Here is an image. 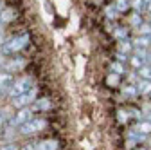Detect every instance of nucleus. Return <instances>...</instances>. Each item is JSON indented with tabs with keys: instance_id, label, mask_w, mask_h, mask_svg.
Wrapping results in <instances>:
<instances>
[{
	"instance_id": "24",
	"label": "nucleus",
	"mask_w": 151,
	"mask_h": 150,
	"mask_svg": "<svg viewBox=\"0 0 151 150\" xmlns=\"http://www.w3.org/2000/svg\"><path fill=\"white\" fill-rule=\"evenodd\" d=\"M121 80H122L121 74L110 72L108 76H106V85H108V87H119V85H121Z\"/></svg>"
},
{
	"instance_id": "7",
	"label": "nucleus",
	"mask_w": 151,
	"mask_h": 150,
	"mask_svg": "<svg viewBox=\"0 0 151 150\" xmlns=\"http://www.w3.org/2000/svg\"><path fill=\"white\" fill-rule=\"evenodd\" d=\"M13 82H14V76L11 72L0 71V101H4L6 98H9V90H11Z\"/></svg>"
},
{
	"instance_id": "9",
	"label": "nucleus",
	"mask_w": 151,
	"mask_h": 150,
	"mask_svg": "<svg viewBox=\"0 0 151 150\" xmlns=\"http://www.w3.org/2000/svg\"><path fill=\"white\" fill-rule=\"evenodd\" d=\"M36 150H60V141L52 139V138L40 139L36 143Z\"/></svg>"
},
{
	"instance_id": "3",
	"label": "nucleus",
	"mask_w": 151,
	"mask_h": 150,
	"mask_svg": "<svg viewBox=\"0 0 151 150\" xmlns=\"http://www.w3.org/2000/svg\"><path fill=\"white\" fill-rule=\"evenodd\" d=\"M32 87H34V80L31 76H27V74H24L20 78H14V82L11 85V90H9V100L25 94V92H29Z\"/></svg>"
},
{
	"instance_id": "12",
	"label": "nucleus",
	"mask_w": 151,
	"mask_h": 150,
	"mask_svg": "<svg viewBox=\"0 0 151 150\" xmlns=\"http://www.w3.org/2000/svg\"><path fill=\"white\" fill-rule=\"evenodd\" d=\"M31 108H32V112H34V110L47 112V110H50V108H52V101H50L49 98H38V100L31 105Z\"/></svg>"
},
{
	"instance_id": "17",
	"label": "nucleus",
	"mask_w": 151,
	"mask_h": 150,
	"mask_svg": "<svg viewBox=\"0 0 151 150\" xmlns=\"http://www.w3.org/2000/svg\"><path fill=\"white\" fill-rule=\"evenodd\" d=\"M122 94L126 98H129V100L140 96L139 94V89H137V83H126V85H122Z\"/></svg>"
},
{
	"instance_id": "11",
	"label": "nucleus",
	"mask_w": 151,
	"mask_h": 150,
	"mask_svg": "<svg viewBox=\"0 0 151 150\" xmlns=\"http://www.w3.org/2000/svg\"><path fill=\"white\" fill-rule=\"evenodd\" d=\"M128 139L139 145V143H144V141H147V139H149V136L142 134L139 128H135V127H133V128H128Z\"/></svg>"
},
{
	"instance_id": "5",
	"label": "nucleus",
	"mask_w": 151,
	"mask_h": 150,
	"mask_svg": "<svg viewBox=\"0 0 151 150\" xmlns=\"http://www.w3.org/2000/svg\"><path fill=\"white\" fill-rule=\"evenodd\" d=\"M38 87L34 85L29 92H25V94H22V96H18V98H13V100H9V105L13 107V108H24V107H29V105H32L38 98Z\"/></svg>"
},
{
	"instance_id": "4",
	"label": "nucleus",
	"mask_w": 151,
	"mask_h": 150,
	"mask_svg": "<svg viewBox=\"0 0 151 150\" xmlns=\"http://www.w3.org/2000/svg\"><path fill=\"white\" fill-rule=\"evenodd\" d=\"M25 67H27V58H25V56H22V54H13V56H7V60H6L2 71L14 74V72H22Z\"/></svg>"
},
{
	"instance_id": "1",
	"label": "nucleus",
	"mask_w": 151,
	"mask_h": 150,
	"mask_svg": "<svg viewBox=\"0 0 151 150\" xmlns=\"http://www.w3.org/2000/svg\"><path fill=\"white\" fill-rule=\"evenodd\" d=\"M31 44V34L29 33H20V34H14L11 38L6 40V44L2 45L0 52L6 54V56H13V54H20L22 51H25Z\"/></svg>"
},
{
	"instance_id": "16",
	"label": "nucleus",
	"mask_w": 151,
	"mask_h": 150,
	"mask_svg": "<svg viewBox=\"0 0 151 150\" xmlns=\"http://www.w3.org/2000/svg\"><path fill=\"white\" fill-rule=\"evenodd\" d=\"M137 89H139V94L140 96H149L151 94V80H137Z\"/></svg>"
},
{
	"instance_id": "8",
	"label": "nucleus",
	"mask_w": 151,
	"mask_h": 150,
	"mask_svg": "<svg viewBox=\"0 0 151 150\" xmlns=\"http://www.w3.org/2000/svg\"><path fill=\"white\" fill-rule=\"evenodd\" d=\"M18 16H20V15H18V9H16V7H13V6H4L2 9H0V24H2V25H7V24L14 22Z\"/></svg>"
},
{
	"instance_id": "20",
	"label": "nucleus",
	"mask_w": 151,
	"mask_h": 150,
	"mask_svg": "<svg viewBox=\"0 0 151 150\" xmlns=\"http://www.w3.org/2000/svg\"><path fill=\"white\" fill-rule=\"evenodd\" d=\"M9 118H11V112H9V108H6V107H0V132L7 127V123H9Z\"/></svg>"
},
{
	"instance_id": "27",
	"label": "nucleus",
	"mask_w": 151,
	"mask_h": 150,
	"mask_svg": "<svg viewBox=\"0 0 151 150\" xmlns=\"http://www.w3.org/2000/svg\"><path fill=\"white\" fill-rule=\"evenodd\" d=\"M137 34H142V36H151V24L147 22V20H144V24L135 31Z\"/></svg>"
},
{
	"instance_id": "2",
	"label": "nucleus",
	"mask_w": 151,
	"mask_h": 150,
	"mask_svg": "<svg viewBox=\"0 0 151 150\" xmlns=\"http://www.w3.org/2000/svg\"><path fill=\"white\" fill-rule=\"evenodd\" d=\"M49 127L47 119L42 118V116H38V118H31L27 123H24L20 128H18V136H22V138H34V136H40L43 130Z\"/></svg>"
},
{
	"instance_id": "6",
	"label": "nucleus",
	"mask_w": 151,
	"mask_h": 150,
	"mask_svg": "<svg viewBox=\"0 0 151 150\" xmlns=\"http://www.w3.org/2000/svg\"><path fill=\"white\" fill-rule=\"evenodd\" d=\"M32 118V108L31 107H24V108H16L14 114H11L9 118V127H14V128H20L24 123H27L29 119Z\"/></svg>"
},
{
	"instance_id": "37",
	"label": "nucleus",
	"mask_w": 151,
	"mask_h": 150,
	"mask_svg": "<svg viewBox=\"0 0 151 150\" xmlns=\"http://www.w3.org/2000/svg\"><path fill=\"white\" fill-rule=\"evenodd\" d=\"M147 22H149V24H151V15H147Z\"/></svg>"
},
{
	"instance_id": "29",
	"label": "nucleus",
	"mask_w": 151,
	"mask_h": 150,
	"mask_svg": "<svg viewBox=\"0 0 151 150\" xmlns=\"http://www.w3.org/2000/svg\"><path fill=\"white\" fill-rule=\"evenodd\" d=\"M119 123H126V121H129L131 119V116H129V112L126 110V108H122V110H119Z\"/></svg>"
},
{
	"instance_id": "31",
	"label": "nucleus",
	"mask_w": 151,
	"mask_h": 150,
	"mask_svg": "<svg viewBox=\"0 0 151 150\" xmlns=\"http://www.w3.org/2000/svg\"><path fill=\"white\" fill-rule=\"evenodd\" d=\"M6 40H7V36H6V25L0 24V49H2V45L6 44Z\"/></svg>"
},
{
	"instance_id": "10",
	"label": "nucleus",
	"mask_w": 151,
	"mask_h": 150,
	"mask_svg": "<svg viewBox=\"0 0 151 150\" xmlns=\"http://www.w3.org/2000/svg\"><path fill=\"white\" fill-rule=\"evenodd\" d=\"M133 31L129 25L126 27V25H117V27H113V38H115L117 42H122V40H128V38H131L129 36V33Z\"/></svg>"
},
{
	"instance_id": "32",
	"label": "nucleus",
	"mask_w": 151,
	"mask_h": 150,
	"mask_svg": "<svg viewBox=\"0 0 151 150\" xmlns=\"http://www.w3.org/2000/svg\"><path fill=\"white\" fill-rule=\"evenodd\" d=\"M36 143L38 141H27L20 146V150H36Z\"/></svg>"
},
{
	"instance_id": "38",
	"label": "nucleus",
	"mask_w": 151,
	"mask_h": 150,
	"mask_svg": "<svg viewBox=\"0 0 151 150\" xmlns=\"http://www.w3.org/2000/svg\"><path fill=\"white\" fill-rule=\"evenodd\" d=\"M4 7V2H2V0H0V9H2Z\"/></svg>"
},
{
	"instance_id": "19",
	"label": "nucleus",
	"mask_w": 151,
	"mask_h": 150,
	"mask_svg": "<svg viewBox=\"0 0 151 150\" xmlns=\"http://www.w3.org/2000/svg\"><path fill=\"white\" fill-rule=\"evenodd\" d=\"M133 44H135V47L151 49V36H142V34H137L135 38H133Z\"/></svg>"
},
{
	"instance_id": "22",
	"label": "nucleus",
	"mask_w": 151,
	"mask_h": 150,
	"mask_svg": "<svg viewBox=\"0 0 151 150\" xmlns=\"http://www.w3.org/2000/svg\"><path fill=\"white\" fill-rule=\"evenodd\" d=\"M110 69H111V72L121 74V76H124V74L128 72V71H126V63H124V62H119V60H113L111 65H110Z\"/></svg>"
},
{
	"instance_id": "13",
	"label": "nucleus",
	"mask_w": 151,
	"mask_h": 150,
	"mask_svg": "<svg viewBox=\"0 0 151 150\" xmlns=\"http://www.w3.org/2000/svg\"><path fill=\"white\" fill-rule=\"evenodd\" d=\"M142 24H144V16H142L140 13L131 11V15H128V25L133 29V31H137Z\"/></svg>"
},
{
	"instance_id": "14",
	"label": "nucleus",
	"mask_w": 151,
	"mask_h": 150,
	"mask_svg": "<svg viewBox=\"0 0 151 150\" xmlns=\"http://www.w3.org/2000/svg\"><path fill=\"white\" fill-rule=\"evenodd\" d=\"M104 16H106V20H110V22H117L122 15L119 13V9L115 7V4L111 2V4H108V6L104 7Z\"/></svg>"
},
{
	"instance_id": "25",
	"label": "nucleus",
	"mask_w": 151,
	"mask_h": 150,
	"mask_svg": "<svg viewBox=\"0 0 151 150\" xmlns=\"http://www.w3.org/2000/svg\"><path fill=\"white\" fill-rule=\"evenodd\" d=\"M146 0H131V11L135 13H140V15H146Z\"/></svg>"
},
{
	"instance_id": "34",
	"label": "nucleus",
	"mask_w": 151,
	"mask_h": 150,
	"mask_svg": "<svg viewBox=\"0 0 151 150\" xmlns=\"http://www.w3.org/2000/svg\"><path fill=\"white\" fill-rule=\"evenodd\" d=\"M133 150H151V148H149V146H146V145H144V146H137V148H133Z\"/></svg>"
},
{
	"instance_id": "15",
	"label": "nucleus",
	"mask_w": 151,
	"mask_h": 150,
	"mask_svg": "<svg viewBox=\"0 0 151 150\" xmlns=\"http://www.w3.org/2000/svg\"><path fill=\"white\" fill-rule=\"evenodd\" d=\"M133 49H135V44H133V38H128V40H122V42H117V51L124 52V54H133Z\"/></svg>"
},
{
	"instance_id": "39",
	"label": "nucleus",
	"mask_w": 151,
	"mask_h": 150,
	"mask_svg": "<svg viewBox=\"0 0 151 150\" xmlns=\"http://www.w3.org/2000/svg\"><path fill=\"white\" fill-rule=\"evenodd\" d=\"M149 100H151V94H149Z\"/></svg>"
},
{
	"instance_id": "33",
	"label": "nucleus",
	"mask_w": 151,
	"mask_h": 150,
	"mask_svg": "<svg viewBox=\"0 0 151 150\" xmlns=\"http://www.w3.org/2000/svg\"><path fill=\"white\" fill-rule=\"evenodd\" d=\"M6 60H7V56H6V54H2V52H0V71L4 69V63H6Z\"/></svg>"
},
{
	"instance_id": "21",
	"label": "nucleus",
	"mask_w": 151,
	"mask_h": 150,
	"mask_svg": "<svg viewBox=\"0 0 151 150\" xmlns=\"http://www.w3.org/2000/svg\"><path fill=\"white\" fill-rule=\"evenodd\" d=\"M113 4H115L121 15H126L128 11H131V0H113Z\"/></svg>"
},
{
	"instance_id": "23",
	"label": "nucleus",
	"mask_w": 151,
	"mask_h": 150,
	"mask_svg": "<svg viewBox=\"0 0 151 150\" xmlns=\"http://www.w3.org/2000/svg\"><path fill=\"white\" fill-rule=\"evenodd\" d=\"M128 65L131 67V69H135V72L142 67V65H146V60H142V58H139L137 54H131L129 56V62H128Z\"/></svg>"
},
{
	"instance_id": "36",
	"label": "nucleus",
	"mask_w": 151,
	"mask_h": 150,
	"mask_svg": "<svg viewBox=\"0 0 151 150\" xmlns=\"http://www.w3.org/2000/svg\"><path fill=\"white\" fill-rule=\"evenodd\" d=\"M146 118H147V119L151 121V112H147V114H146Z\"/></svg>"
},
{
	"instance_id": "30",
	"label": "nucleus",
	"mask_w": 151,
	"mask_h": 150,
	"mask_svg": "<svg viewBox=\"0 0 151 150\" xmlns=\"http://www.w3.org/2000/svg\"><path fill=\"white\" fill-rule=\"evenodd\" d=\"M113 54H115V58H117L119 62H124V63L129 62V54H124V52H121V51H117V49H115V52H113Z\"/></svg>"
},
{
	"instance_id": "26",
	"label": "nucleus",
	"mask_w": 151,
	"mask_h": 150,
	"mask_svg": "<svg viewBox=\"0 0 151 150\" xmlns=\"http://www.w3.org/2000/svg\"><path fill=\"white\" fill-rule=\"evenodd\" d=\"M137 76L142 78V80H151V65H149V63L142 65V67L137 71Z\"/></svg>"
},
{
	"instance_id": "35",
	"label": "nucleus",
	"mask_w": 151,
	"mask_h": 150,
	"mask_svg": "<svg viewBox=\"0 0 151 150\" xmlns=\"http://www.w3.org/2000/svg\"><path fill=\"white\" fill-rule=\"evenodd\" d=\"M147 63L151 65V49H149V54H147Z\"/></svg>"
},
{
	"instance_id": "28",
	"label": "nucleus",
	"mask_w": 151,
	"mask_h": 150,
	"mask_svg": "<svg viewBox=\"0 0 151 150\" xmlns=\"http://www.w3.org/2000/svg\"><path fill=\"white\" fill-rule=\"evenodd\" d=\"M0 150H20V145L14 141H4L0 143Z\"/></svg>"
},
{
	"instance_id": "18",
	"label": "nucleus",
	"mask_w": 151,
	"mask_h": 150,
	"mask_svg": "<svg viewBox=\"0 0 151 150\" xmlns=\"http://www.w3.org/2000/svg\"><path fill=\"white\" fill-rule=\"evenodd\" d=\"M135 128H139L142 134H146V136H151V121L147 119V118H140V119H137V125H135Z\"/></svg>"
}]
</instances>
